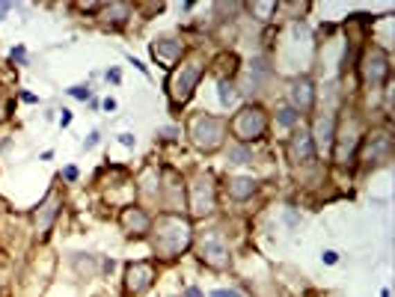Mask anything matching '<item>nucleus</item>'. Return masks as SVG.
<instances>
[{
  "label": "nucleus",
  "mask_w": 395,
  "mask_h": 297,
  "mask_svg": "<svg viewBox=\"0 0 395 297\" xmlns=\"http://www.w3.org/2000/svg\"><path fill=\"white\" fill-rule=\"evenodd\" d=\"M193 238H196V229H193L191 217L161 211V214L152 220V232H149V244H152L155 262L182 259L184 253L193 247Z\"/></svg>",
  "instance_id": "nucleus-1"
},
{
  "label": "nucleus",
  "mask_w": 395,
  "mask_h": 297,
  "mask_svg": "<svg viewBox=\"0 0 395 297\" xmlns=\"http://www.w3.org/2000/svg\"><path fill=\"white\" fill-rule=\"evenodd\" d=\"M205 69L208 66H205L202 54H187L170 69V78H166V99H170L173 113L182 110L184 104L193 99V92H196V87H200Z\"/></svg>",
  "instance_id": "nucleus-2"
},
{
  "label": "nucleus",
  "mask_w": 395,
  "mask_h": 297,
  "mask_svg": "<svg viewBox=\"0 0 395 297\" xmlns=\"http://www.w3.org/2000/svg\"><path fill=\"white\" fill-rule=\"evenodd\" d=\"M366 140V125L357 110H345V119L336 122V137H333V161L336 167H348L357 161L360 146Z\"/></svg>",
  "instance_id": "nucleus-3"
},
{
  "label": "nucleus",
  "mask_w": 395,
  "mask_h": 297,
  "mask_svg": "<svg viewBox=\"0 0 395 297\" xmlns=\"http://www.w3.org/2000/svg\"><path fill=\"white\" fill-rule=\"evenodd\" d=\"M226 131H232L235 143H258L265 140L267 131H270V116L258 101H247L244 108H238V113L226 122Z\"/></svg>",
  "instance_id": "nucleus-4"
},
{
  "label": "nucleus",
  "mask_w": 395,
  "mask_h": 297,
  "mask_svg": "<svg viewBox=\"0 0 395 297\" xmlns=\"http://www.w3.org/2000/svg\"><path fill=\"white\" fill-rule=\"evenodd\" d=\"M187 137H191V143L200 148V152L211 155L217 148H223V143H226V119L211 116V113H196V116H191V122H187Z\"/></svg>",
  "instance_id": "nucleus-5"
},
{
  "label": "nucleus",
  "mask_w": 395,
  "mask_h": 297,
  "mask_svg": "<svg viewBox=\"0 0 395 297\" xmlns=\"http://www.w3.org/2000/svg\"><path fill=\"white\" fill-rule=\"evenodd\" d=\"M193 247H196V259H200L208 271L223 273L235 264V256H232V250H229V244H226L220 229L202 232L200 238H193Z\"/></svg>",
  "instance_id": "nucleus-6"
},
{
  "label": "nucleus",
  "mask_w": 395,
  "mask_h": 297,
  "mask_svg": "<svg viewBox=\"0 0 395 297\" xmlns=\"http://www.w3.org/2000/svg\"><path fill=\"white\" fill-rule=\"evenodd\" d=\"M214 211H217L214 176L208 169H200L193 176V182L187 185V214H191V220H202V217H211Z\"/></svg>",
  "instance_id": "nucleus-7"
},
{
  "label": "nucleus",
  "mask_w": 395,
  "mask_h": 297,
  "mask_svg": "<svg viewBox=\"0 0 395 297\" xmlns=\"http://www.w3.org/2000/svg\"><path fill=\"white\" fill-rule=\"evenodd\" d=\"M357 71H360V83L362 87H387L389 83V51L380 48V45H371L362 51V57L357 62Z\"/></svg>",
  "instance_id": "nucleus-8"
},
{
  "label": "nucleus",
  "mask_w": 395,
  "mask_h": 297,
  "mask_svg": "<svg viewBox=\"0 0 395 297\" xmlns=\"http://www.w3.org/2000/svg\"><path fill=\"white\" fill-rule=\"evenodd\" d=\"M158 280V262L155 259H137L125 264V280H122V294L125 297H143Z\"/></svg>",
  "instance_id": "nucleus-9"
},
{
  "label": "nucleus",
  "mask_w": 395,
  "mask_h": 297,
  "mask_svg": "<svg viewBox=\"0 0 395 297\" xmlns=\"http://www.w3.org/2000/svg\"><path fill=\"white\" fill-rule=\"evenodd\" d=\"M161 211H170V214H184L187 211V185L179 176V169L166 167L161 173V196H158Z\"/></svg>",
  "instance_id": "nucleus-10"
},
{
  "label": "nucleus",
  "mask_w": 395,
  "mask_h": 297,
  "mask_svg": "<svg viewBox=\"0 0 395 297\" xmlns=\"http://www.w3.org/2000/svg\"><path fill=\"white\" fill-rule=\"evenodd\" d=\"M286 155H288V164L295 169H309L315 164V146H312V137H309V128L304 125H297L291 137L286 140Z\"/></svg>",
  "instance_id": "nucleus-11"
},
{
  "label": "nucleus",
  "mask_w": 395,
  "mask_h": 297,
  "mask_svg": "<svg viewBox=\"0 0 395 297\" xmlns=\"http://www.w3.org/2000/svg\"><path fill=\"white\" fill-rule=\"evenodd\" d=\"M152 220L155 214L149 208H143V205H122L119 211V229L125 232V238H149V232H152Z\"/></svg>",
  "instance_id": "nucleus-12"
},
{
  "label": "nucleus",
  "mask_w": 395,
  "mask_h": 297,
  "mask_svg": "<svg viewBox=\"0 0 395 297\" xmlns=\"http://www.w3.org/2000/svg\"><path fill=\"white\" fill-rule=\"evenodd\" d=\"M60 211H62V196H60V190H48V196L42 199V203L33 208V214H30L39 241H45V238L51 235V229H54V223H57V217H60Z\"/></svg>",
  "instance_id": "nucleus-13"
},
{
  "label": "nucleus",
  "mask_w": 395,
  "mask_h": 297,
  "mask_svg": "<svg viewBox=\"0 0 395 297\" xmlns=\"http://www.w3.org/2000/svg\"><path fill=\"white\" fill-rule=\"evenodd\" d=\"M288 104L295 108L300 116H306L315 110V101H318V90H315V80L309 74H295L288 80Z\"/></svg>",
  "instance_id": "nucleus-14"
},
{
  "label": "nucleus",
  "mask_w": 395,
  "mask_h": 297,
  "mask_svg": "<svg viewBox=\"0 0 395 297\" xmlns=\"http://www.w3.org/2000/svg\"><path fill=\"white\" fill-rule=\"evenodd\" d=\"M274 78V69L265 57H256L247 62V78L244 80H235L238 83V95H262L267 80Z\"/></svg>",
  "instance_id": "nucleus-15"
},
{
  "label": "nucleus",
  "mask_w": 395,
  "mask_h": 297,
  "mask_svg": "<svg viewBox=\"0 0 395 297\" xmlns=\"http://www.w3.org/2000/svg\"><path fill=\"white\" fill-rule=\"evenodd\" d=\"M336 122H339V116L333 110H321L315 119H312L309 137H312V146H315V155H330L333 137H336Z\"/></svg>",
  "instance_id": "nucleus-16"
},
{
  "label": "nucleus",
  "mask_w": 395,
  "mask_h": 297,
  "mask_svg": "<svg viewBox=\"0 0 395 297\" xmlns=\"http://www.w3.org/2000/svg\"><path fill=\"white\" fill-rule=\"evenodd\" d=\"M184 54H187V48H184V42H179V39L164 36V39L152 42V57H155V62H161L164 69H173Z\"/></svg>",
  "instance_id": "nucleus-17"
},
{
  "label": "nucleus",
  "mask_w": 395,
  "mask_h": 297,
  "mask_svg": "<svg viewBox=\"0 0 395 297\" xmlns=\"http://www.w3.org/2000/svg\"><path fill=\"white\" fill-rule=\"evenodd\" d=\"M360 148H366V164H387L389 158H392V140H389V134L387 131H380V134H366V140H362Z\"/></svg>",
  "instance_id": "nucleus-18"
},
{
  "label": "nucleus",
  "mask_w": 395,
  "mask_h": 297,
  "mask_svg": "<svg viewBox=\"0 0 395 297\" xmlns=\"http://www.w3.org/2000/svg\"><path fill=\"white\" fill-rule=\"evenodd\" d=\"M223 190H226V196L232 199V203H247V199H253L258 194V178H253V176H229L223 182Z\"/></svg>",
  "instance_id": "nucleus-19"
},
{
  "label": "nucleus",
  "mask_w": 395,
  "mask_h": 297,
  "mask_svg": "<svg viewBox=\"0 0 395 297\" xmlns=\"http://www.w3.org/2000/svg\"><path fill=\"white\" fill-rule=\"evenodd\" d=\"M134 12V6L131 3H125V0H116V3H101L98 9V21H101V27H107V30H122L125 27V21L131 18Z\"/></svg>",
  "instance_id": "nucleus-20"
},
{
  "label": "nucleus",
  "mask_w": 395,
  "mask_h": 297,
  "mask_svg": "<svg viewBox=\"0 0 395 297\" xmlns=\"http://www.w3.org/2000/svg\"><path fill=\"white\" fill-rule=\"evenodd\" d=\"M134 194H140L146 203H158V196H161V173H158V167H146L143 173L137 176V182H134Z\"/></svg>",
  "instance_id": "nucleus-21"
},
{
  "label": "nucleus",
  "mask_w": 395,
  "mask_h": 297,
  "mask_svg": "<svg viewBox=\"0 0 395 297\" xmlns=\"http://www.w3.org/2000/svg\"><path fill=\"white\" fill-rule=\"evenodd\" d=\"M71 268L87 280H101V256H96V253H75L71 256Z\"/></svg>",
  "instance_id": "nucleus-22"
},
{
  "label": "nucleus",
  "mask_w": 395,
  "mask_h": 297,
  "mask_svg": "<svg viewBox=\"0 0 395 297\" xmlns=\"http://www.w3.org/2000/svg\"><path fill=\"white\" fill-rule=\"evenodd\" d=\"M238 99H241V95H238V83H235L232 74H223V78H217V101H220V108H223V110L235 108Z\"/></svg>",
  "instance_id": "nucleus-23"
},
{
  "label": "nucleus",
  "mask_w": 395,
  "mask_h": 297,
  "mask_svg": "<svg viewBox=\"0 0 395 297\" xmlns=\"http://www.w3.org/2000/svg\"><path fill=\"white\" fill-rule=\"evenodd\" d=\"M300 119H304V116L291 108V104H279V108L274 110V122L279 125V128H286V131H295L300 125Z\"/></svg>",
  "instance_id": "nucleus-24"
},
{
  "label": "nucleus",
  "mask_w": 395,
  "mask_h": 297,
  "mask_svg": "<svg viewBox=\"0 0 395 297\" xmlns=\"http://www.w3.org/2000/svg\"><path fill=\"white\" fill-rule=\"evenodd\" d=\"M226 164H235V167L253 164V148L244 146V143H229L226 146Z\"/></svg>",
  "instance_id": "nucleus-25"
},
{
  "label": "nucleus",
  "mask_w": 395,
  "mask_h": 297,
  "mask_svg": "<svg viewBox=\"0 0 395 297\" xmlns=\"http://www.w3.org/2000/svg\"><path fill=\"white\" fill-rule=\"evenodd\" d=\"M249 9V15H256V21H270V18H276L279 12V3H274V0H258V3H247Z\"/></svg>",
  "instance_id": "nucleus-26"
},
{
  "label": "nucleus",
  "mask_w": 395,
  "mask_h": 297,
  "mask_svg": "<svg viewBox=\"0 0 395 297\" xmlns=\"http://www.w3.org/2000/svg\"><path fill=\"white\" fill-rule=\"evenodd\" d=\"M71 99H78V101H87V99H92V90H89V83H75V87H69L66 90Z\"/></svg>",
  "instance_id": "nucleus-27"
},
{
  "label": "nucleus",
  "mask_w": 395,
  "mask_h": 297,
  "mask_svg": "<svg viewBox=\"0 0 395 297\" xmlns=\"http://www.w3.org/2000/svg\"><path fill=\"white\" fill-rule=\"evenodd\" d=\"M155 137H161V140H179V137H182V131L179 128H175V125H164V128H158V131H155Z\"/></svg>",
  "instance_id": "nucleus-28"
},
{
  "label": "nucleus",
  "mask_w": 395,
  "mask_h": 297,
  "mask_svg": "<svg viewBox=\"0 0 395 297\" xmlns=\"http://www.w3.org/2000/svg\"><path fill=\"white\" fill-rule=\"evenodd\" d=\"M283 220L288 223V229H295V226H300V220H304V217H300V211H295V208H283Z\"/></svg>",
  "instance_id": "nucleus-29"
},
{
  "label": "nucleus",
  "mask_w": 395,
  "mask_h": 297,
  "mask_svg": "<svg viewBox=\"0 0 395 297\" xmlns=\"http://www.w3.org/2000/svg\"><path fill=\"white\" fill-rule=\"evenodd\" d=\"M9 60L18 62V66H27V48L24 45H15L12 51H9Z\"/></svg>",
  "instance_id": "nucleus-30"
},
{
  "label": "nucleus",
  "mask_w": 395,
  "mask_h": 297,
  "mask_svg": "<svg viewBox=\"0 0 395 297\" xmlns=\"http://www.w3.org/2000/svg\"><path fill=\"white\" fill-rule=\"evenodd\" d=\"M321 264H327V268H336V264H339V253H336V250H321Z\"/></svg>",
  "instance_id": "nucleus-31"
},
{
  "label": "nucleus",
  "mask_w": 395,
  "mask_h": 297,
  "mask_svg": "<svg viewBox=\"0 0 395 297\" xmlns=\"http://www.w3.org/2000/svg\"><path fill=\"white\" fill-rule=\"evenodd\" d=\"M60 178H66V182H78V178H80V169H78L75 164H71V167H62Z\"/></svg>",
  "instance_id": "nucleus-32"
},
{
  "label": "nucleus",
  "mask_w": 395,
  "mask_h": 297,
  "mask_svg": "<svg viewBox=\"0 0 395 297\" xmlns=\"http://www.w3.org/2000/svg\"><path fill=\"white\" fill-rule=\"evenodd\" d=\"M113 268H116V259H110V256H101V277H110Z\"/></svg>",
  "instance_id": "nucleus-33"
},
{
  "label": "nucleus",
  "mask_w": 395,
  "mask_h": 297,
  "mask_svg": "<svg viewBox=\"0 0 395 297\" xmlns=\"http://www.w3.org/2000/svg\"><path fill=\"white\" fill-rule=\"evenodd\" d=\"M98 140H101V131H92L87 140H83V152H92V148L98 146Z\"/></svg>",
  "instance_id": "nucleus-34"
},
{
  "label": "nucleus",
  "mask_w": 395,
  "mask_h": 297,
  "mask_svg": "<svg viewBox=\"0 0 395 297\" xmlns=\"http://www.w3.org/2000/svg\"><path fill=\"white\" fill-rule=\"evenodd\" d=\"M116 140H119V143H122L125 148H134V146H137V137H134L131 131H122V134L116 137Z\"/></svg>",
  "instance_id": "nucleus-35"
},
{
  "label": "nucleus",
  "mask_w": 395,
  "mask_h": 297,
  "mask_svg": "<svg viewBox=\"0 0 395 297\" xmlns=\"http://www.w3.org/2000/svg\"><path fill=\"white\" fill-rule=\"evenodd\" d=\"M208 297H247V294H241V291H235V289H214Z\"/></svg>",
  "instance_id": "nucleus-36"
},
{
  "label": "nucleus",
  "mask_w": 395,
  "mask_h": 297,
  "mask_svg": "<svg viewBox=\"0 0 395 297\" xmlns=\"http://www.w3.org/2000/svg\"><path fill=\"white\" fill-rule=\"evenodd\" d=\"M71 119H75V113H71L69 108H62V110H60V128H69Z\"/></svg>",
  "instance_id": "nucleus-37"
},
{
  "label": "nucleus",
  "mask_w": 395,
  "mask_h": 297,
  "mask_svg": "<svg viewBox=\"0 0 395 297\" xmlns=\"http://www.w3.org/2000/svg\"><path fill=\"white\" fill-rule=\"evenodd\" d=\"M182 297H205V291L200 289V285H184V289H182Z\"/></svg>",
  "instance_id": "nucleus-38"
},
{
  "label": "nucleus",
  "mask_w": 395,
  "mask_h": 297,
  "mask_svg": "<svg viewBox=\"0 0 395 297\" xmlns=\"http://www.w3.org/2000/svg\"><path fill=\"white\" fill-rule=\"evenodd\" d=\"M125 57H128V62H131V66H134V69H137V71H143V74H146V78H149V69H146V66H143V62H140L137 57H131V54H125Z\"/></svg>",
  "instance_id": "nucleus-39"
},
{
  "label": "nucleus",
  "mask_w": 395,
  "mask_h": 297,
  "mask_svg": "<svg viewBox=\"0 0 395 297\" xmlns=\"http://www.w3.org/2000/svg\"><path fill=\"white\" fill-rule=\"evenodd\" d=\"M110 83H122V71L119 69H107V74H104Z\"/></svg>",
  "instance_id": "nucleus-40"
},
{
  "label": "nucleus",
  "mask_w": 395,
  "mask_h": 297,
  "mask_svg": "<svg viewBox=\"0 0 395 297\" xmlns=\"http://www.w3.org/2000/svg\"><path fill=\"white\" fill-rule=\"evenodd\" d=\"M21 101H27V104H36L39 99H36V95H33V92H21Z\"/></svg>",
  "instance_id": "nucleus-41"
},
{
  "label": "nucleus",
  "mask_w": 395,
  "mask_h": 297,
  "mask_svg": "<svg viewBox=\"0 0 395 297\" xmlns=\"http://www.w3.org/2000/svg\"><path fill=\"white\" fill-rule=\"evenodd\" d=\"M104 110H107V113L116 110V99H104Z\"/></svg>",
  "instance_id": "nucleus-42"
},
{
  "label": "nucleus",
  "mask_w": 395,
  "mask_h": 297,
  "mask_svg": "<svg viewBox=\"0 0 395 297\" xmlns=\"http://www.w3.org/2000/svg\"><path fill=\"white\" fill-rule=\"evenodd\" d=\"M9 9H12V3H0V21L9 15Z\"/></svg>",
  "instance_id": "nucleus-43"
},
{
  "label": "nucleus",
  "mask_w": 395,
  "mask_h": 297,
  "mask_svg": "<svg viewBox=\"0 0 395 297\" xmlns=\"http://www.w3.org/2000/svg\"><path fill=\"white\" fill-rule=\"evenodd\" d=\"M380 297H392V294H389V289H380Z\"/></svg>",
  "instance_id": "nucleus-44"
}]
</instances>
